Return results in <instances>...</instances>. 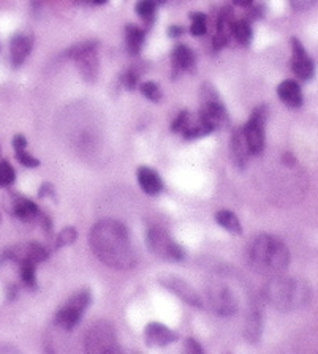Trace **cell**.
<instances>
[{"mask_svg":"<svg viewBox=\"0 0 318 354\" xmlns=\"http://www.w3.org/2000/svg\"><path fill=\"white\" fill-rule=\"evenodd\" d=\"M89 244L97 258L108 268L125 270L136 264L128 231L117 220L105 218L95 223L90 229Z\"/></svg>","mask_w":318,"mask_h":354,"instance_id":"cell-1","label":"cell"},{"mask_svg":"<svg viewBox=\"0 0 318 354\" xmlns=\"http://www.w3.org/2000/svg\"><path fill=\"white\" fill-rule=\"evenodd\" d=\"M250 268L266 277L282 275L290 263V251L285 242L273 234H260L247 251Z\"/></svg>","mask_w":318,"mask_h":354,"instance_id":"cell-2","label":"cell"},{"mask_svg":"<svg viewBox=\"0 0 318 354\" xmlns=\"http://www.w3.org/2000/svg\"><path fill=\"white\" fill-rule=\"evenodd\" d=\"M265 299L280 312H293L310 301V286L301 279L277 275L265 286Z\"/></svg>","mask_w":318,"mask_h":354,"instance_id":"cell-3","label":"cell"},{"mask_svg":"<svg viewBox=\"0 0 318 354\" xmlns=\"http://www.w3.org/2000/svg\"><path fill=\"white\" fill-rule=\"evenodd\" d=\"M198 121L206 125L211 133L228 124L227 108L222 103L217 92L211 84H204L201 90V111Z\"/></svg>","mask_w":318,"mask_h":354,"instance_id":"cell-4","label":"cell"},{"mask_svg":"<svg viewBox=\"0 0 318 354\" xmlns=\"http://www.w3.org/2000/svg\"><path fill=\"white\" fill-rule=\"evenodd\" d=\"M86 353L106 354L121 351L117 343V333L110 323L99 321L89 327L84 338Z\"/></svg>","mask_w":318,"mask_h":354,"instance_id":"cell-5","label":"cell"},{"mask_svg":"<svg viewBox=\"0 0 318 354\" xmlns=\"http://www.w3.org/2000/svg\"><path fill=\"white\" fill-rule=\"evenodd\" d=\"M97 46H99L97 42H83L75 45L66 53L70 59L75 60L76 68H78L81 76L89 83H94L100 71V59L99 53H97Z\"/></svg>","mask_w":318,"mask_h":354,"instance_id":"cell-6","label":"cell"},{"mask_svg":"<svg viewBox=\"0 0 318 354\" xmlns=\"http://www.w3.org/2000/svg\"><path fill=\"white\" fill-rule=\"evenodd\" d=\"M90 301H92V296L87 290L78 291L76 294L71 296L70 299L60 307L59 312L56 313L54 316L56 326L62 327L64 331L75 329L81 320V315H83L84 310L89 307Z\"/></svg>","mask_w":318,"mask_h":354,"instance_id":"cell-7","label":"cell"},{"mask_svg":"<svg viewBox=\"0 0 318 354\" xmlns=\"http://www.w3.org/2000/svg\"><path fill=\"white\" fill-rule=\"evenodd\" d=\"M146 238L149 250L158 258L167 261H182L186 256V251L181 245L174 242L171 236L160 227H152L147 231Z\"/></svg>","mask_w":318,"mask_h":354,"instance_id":"cell-8","label":"cell"},{"mask_svg":"<svg viewBox=\"0 0 318 354\" xmlns=\"http://www.w3.org/2000/svg\"><path fill=\"white\" fill-rule=\"evenodd\" d=\"M208 304L219 316H232L238 312V299L230 286L222 281H211L206 286Z\"/></svg>","mask_w":318,"mask_h":354,"instance_id":"cell-9","label":"cell"},{"mask_svg":"<svg viewBox=\"0 0 318 354\" xmlns=\"http://www.w3.org/2000/svg\"><path fill=\"white\" fill-rule=\"evenodd\" d=\"M266 117H268V108L258 106L255 108L252 116L247 121V124L244 125L243 133L247 146L250 149L252 155H260L265 149V125H266Z\"/></svg>","mask_w":318,"mask_h":354,"instance_id":"cell-10","label":"cell"},{"mask_svg":"<svg viewBox=\"0 0 318 354\" xmlns=\"http://www.w3.org/2000/svg\"><path fill=\"white\" fill-rule=\"evenodd\" d=\"M3 256L10 261H14V263L21 264L25 261H30V263H42L46 258H48V251L43 247V245L35 244V242H27V244H18L13 245L3 251Z\"/></svg>","mask_w":318,"mask_h":354,"instance_id":"cell-11","label":"cell"},{"mask_svg":"<svg viewBox=\"0 0 318 354\" xmlns=\"http://www.w3.org/2000/svg\"><path fill=\"white\" fill-rule=\"evenodd\" d=\"M162 286H165L168 291H171L173 294H176L179 299H182L186 304L197 307V309H201L203 307V299L199 294L195 291L187 281H184L179 277H163V279L158 280Z\"/></svg>","mask_w":318,"mask_h":354,"instance_id":"cell-12","label":"cell"},{"mask_svg":"<svg viewBox=\"0 0 318 354\" xmlns=\"http://www.w3.org/2000/svg\"><path fill=\"white\" fill-rule=\"evenodd\" d=\"M291 48H293V59H291V70L301 79H310L314 76V60L306 53L304 46L299 40L291 38Z\"/></svg>","mask_w":318,"mask_h":354,"instance_id":"cell-13","label":"cell"},{"mask_svg":"<svg viewBox=\"0 0 318 354\" xmlns=\"http://www.w3.org/2000/svg\"><path fill=\"white\" fill-rule=\"evenodd\" d=\"M145 340L149 346H167L178 340V333L162 323H149L145 329Z\"/></svg>","mask_w":318,"mask_h":354,"instance_id":"cell-14","label":"cell"},{"mask_svg":"<svg viewBox=\"0 0 318 354\" xmlns=\"http://www.w3.org/2000/svg\"><path fill=\"white\" fill-rule=\"evenodd\" d=\"M32 46L34 40L32 37H29V35H13L12 42H10V58H12V64L14 68H18V66H21L25 62V59L32 53Z\"/></svg>","mask_w":318,"mask_h":354,"instance_id":"cell-15","label":"cell"},{"mask_svg":"<svg viewBox=\"0 0 318 354\" xmlns=\"http://www.w3.org/2000/svg\"><path fill=\"white\" fill-rule=\"evenodd\" d=\"M136 177L141 190L146 194H149V197H157V194H160V192L163 190V182L157 171H154L152 168L141 166L138 168Z\"/></svg>","mask_w":318,"mask_h":354,"instance_id":"cell-16","label":"cell"},{"mask_svg":"<svg viewBox=\"0 0 318 354\" xmlns=\"http://www.w3.org/2000/svg\"><path fill=\"white\" fill-rule=\"evenodd\" d=\"M261 331H263V310H261V305L255 304L252 310H250L247 320H245L244 337L250 343H258L261 338Z\"/></svg>","mask_w":318,"mask_h":354,"instance_id":"cell-17","label":"cell"},{"mask_svg":"<svg viewBox=\"0 0 318 354\" xmlns=\"http://www.w3.org/2000/svg\"><path fill=\"white\" fill-rule=\"evenodd\" d=\"M277 95L282 100V103H285L290 108H299L302 105V92L299 84L295 79H285L284 83H280L277 87Z\"/></svg>","mask_w":318,"mask_h":354,"instance_id":"cell-18","label":"cell"},{"mask_svg":"<svg viewBox=\"0 0 318 354\" xmlns=\"http://www.w3.org/2000/svg\"><path fill=\"white\" fill-rule=\"evenodd\" d=\"M13 215L23 222H35V220L42 217V212L37 204L24 197H14L13 199Z\"/></svg>","mask_w":318,"mask_h":354,"instance_id":"cell-19","label":"cell"},{"mask_svg":"<svg viewBox=\"0 0 318 354\" xmlns=\"http://www.w3.org/2000/svg\"><path fill=\"white\" fill-rule=\"evenodd\" d=\"M171 62L174 73H182L193 68L195 54L187 45H178L171 53Z\"/></svg>","mask_w":318,"mask_h":354,"instance_id":"cell-20","label":"cell"},{"mask_svg":"<svg viewBox=\"0 0 318 354\" xmlns=\"http://www.w3.org/2000/svg\"><path fill=\"white\" fill-rule=\"evenodd\" d=\"M230 151H232V157L236 165L244 168L252 153H250V149L247 146V141H245L243 130H236L233 133L232 141H230Z\"/></svg>","mask_w":318,"mask_h":354,"instance_id":"cell-21","label":"cell"},{"mask_svg":"<svg viewBox=\"0 0 318 354\" xmlns=\"http://www.w3.org/2000/svg\"><path fill=\"white\" fill-rule=\"evenodd\" d=\"M145 38H146L145 30L141 27H138L135 24L125 25V43L128 51H130V54L133 55L140 54L143 45H145Z\"/></svg>","mask_w":318,"mask_h":354,"instance_id":"cell-22","label":"cell"},{"mask_svg":"<svg viewBox=\"0 0 318 354\" xmlns=\"http://www.w3.org/2000/svg\"><path fill=\"white\" fill-rule=\"evenodd\" d=\"M215 222H217L223 229H227L228 233H233V234L243 233L239 218L236 217V214H233L232 210H220V212L215 214Z\"/></svg>","mask_w":318,"mask_h":354,"instance_id":"cell-23","label":"cell"},{"mask_svg":"<svg viewBox=\"0 0 318 354\" xmlns=\"http://www.w3.org/2000/svg\"><path fill=\"white\" fill-rule=\"evenodd\" d=\"M232 34L236 38V42L243 46L250 45V42H252V38H254V30H252V27H250V24L247 21H244V19L233 23Z\"/></svg>","mask_w":318,"mask_h":354,"instance_id":"cell-24","label":"cell"},{"mask_svg":"<svg viewBox=\"0 0 318 354\" xmlns=\"http://www.w3.org/2000/svg\"><path fill=\"white\" fill-rule=\"evenodd\" d=\"M156 8H157L156 0H138L135 5L136 14L147 24H151L154 19H156Z\"/></svg>","mask_w":318,"mask_h":354,"instance_id":"cell-25","label":"cell"},{"mask_svg":"<svg viewBox=\"0 0 318 354\" xmlns=\"http://www.w3.org/2000/svg\"><path fill=\"white\" fill-rule=\"evenodd\" d=\"M192 25H191V34L193 37H203L208 32V18L204 13L193 12L191 13Z\"/></svg>","mask_w":318,"mask_h":354,"instance_id":"cell-26","label":"cell"},{"mask_svg":"<svg viewBox=\"0 0 318 354\" xmlns=\"http://www.w3.org/2000/svg\"><path fill=\"white\" fill-rule=\"evenodd\" d=\"M21 266V277L25 286L29 288H35L37 286V277H35V263H30V261H25V263L19 264Z\"/></svg>","mask_w":318,"mask_h":354,"instance_id":"cell-27","label":"cell"},{"mask_svg":"<svg viewBox=\"0 0 318 354\" xmlns=\"http://www.w3.org/2000/svg\"><path fill=\"white\" fill-rule=\"evenodd\" d=\"M140 90H141V94L151 101H160L162 97H163L160 86H158L157 83H154V81H147V83H143L141 87H140Z\"/></svg>","mask_w":318,"mask_h":354,"instance_id":"cell-28","label":"cell"},{"mask_svg":"<svg viewBox=\"0 0 318 354\" xmlns=\"http://www.w3.org/2000/svg\"><path fill=\"white\" fill-rule=\"evenodd\" d=\"M16 179L14 168L10 165V162H0V187H10Z\"/></svg>","mask_w":318,"mask_h":354,"instance_id":"cell-29","label":"cell"},{"mask_svg":"<svg viewBox=\"0 0 318 354\" xmlns=\"http://www.w3.org/2000/svg\"><path fill=\"white\" fill-rule=\"evenodd\" d=\"M76 229L71 228V227H66L64 228L60 233L58 234V238H56V249H62L65 245H71L76 240Z\"/></svg>","mask_w":318,"mask_h":354,"instance_id":"cell-30","label":"cell"},{"mask_svg":"<svg viewBox=\"0 0 318 354\" xmlns=\"http://www.w3.org/2000/svg\"><path fill=\"white\" fill-rule=\"evenodd\" d=\"M14 153H16L18 162L21 163V165H24L25 168H38L40 166L38 158H35V157L30 155V153L25 152V149H19V151H14Z\"/></svg>","mask_w":318,"mask_h":354,"instance_id":"cell-31","label":"cell"},{"mask_svg":"<svg viewBox=\"0 0 318 354\" xmlns=\"http://www.w3.org/2000/svg\"><path fill=\"white\" fill-rule=\"evenodd\" d=\"M188 125H191V116H188V111H182V112H179L176 121L173 122L171 130L174 133H182Z\"/></svg>","mask_w":318,"mask_h":354,"instance_id":"cell-32","label":"cell"},{"mask_svg":"<svg viewBox=\"0 0 318 354\" xmlns=\"http://www.w3.org/2000/svg\"><path fill=\"white\" fill-rule=\"evenodd\" d=\"M122 83H124L127 89L133 90L136 87V83H138V75L133 70H128L127 73L122 76Z\"/></svg>","mask_w":318,"mask_h":354,"instance_id":"cell-33","label":"cell"},{"mask_svg":"<svg viewBox=\"0 0 318 354\" xmlns=\"http://www.w3.org/2000/svg\"><path fill=\"white\" fill-rule=\"evenodd\" d=\"M315 2H317V0H290L291 7H293L295 10H297V12H301V10L310 8Z\"/></svg>","mask_w":318,"mask_h":354,"instance_id":"cell-34","label":"cell"},{"mask_svg":"<svg viewBox=\"0 0 318 354\" xmlns=\"http://www.w3.org/2000/svg\"><path fill=\"white\" fill-rule=\"evenodd\" d=\"M38 197L40 198H45V197H56V192H54V187L51 186V184H43L42 187H40V192H38Z\"/></svg>","mask_w":318,"mask_h":354,"instance_id":"cell-35","label":"cell"},{"mask_svg":"<svg viewBox=\"0 0 318 354\" xmlns=\"http://www.w3.org/2000/svg\"><path fill=\"white\" fill-rule=\"evenodd\" d=\"M13 147H14V151H19V149L27 147V140H25L24 135H16L13 138Z\"/></svg>","mask_w":318,"mask_h":354,"instance_id":"cell-36","label":"cell"},{"mask_svg":"<svg viewBox=\"0 0 318 354\" xmlns=\"http://www.w3.org/2000/svg\"><path fill=\"white\" fill-rule=\"evenodd\" d=\"M187 351L188 353H203V348L198 345L197 340H193V338H188V340H187Z\"/></svg>","mask_w":318,"mask_h":354,"instance_id":"cell-37","label":"cell"},{"mask_svg":"<svg viewBox=\"0 0 318 354\" xmlns=\"http://www.w3.org/2000/svg\"><path fill=\"white\" fill-rule=\"evenodd\" d=\"M182 34L184 27H181V25H170V29H168V35H170L171 38H179Z\"/></svg>","mask_w":318,"mask_h":354,"instance_id":"cell-38","label":"cell"},{"mask_svg":"<svg viewBox=\"0 0 318 354\" xmlns=\"http://www.w3.org/2000/svg\"><path fill=\"white\" fill-rule=\"evenodd\" d=\"M233 3L236 5V7H250V5L254 3V0H233Z\"/></svg>","mask_w":318,"mask_h":354,"instance_id":"cell-39","label":"cell"},{"mask_svg":"<svg viewBox=\"0 0 318 354\" xmlns=\"http://www.w3.org/2000/svg\"><path fill=\"white\" fill-rule=\"evenodd\" d=\"M92 2H94L95 5H103L108 2V0H92Z\"/></svg>","mask_w":318,"mask_h":354,"instance_id":"cell-40","label":"cell"},{"mask_svg":"<svg viewBox=\"0 0 318 354\" xmlns=\"http://www.w3.org/2000/svg\"><path fill=\"white\" fill-rule=\"evenodd\" d=\"M156 2H157V5H165L168 0H156Z\"/></svg>","mask_w":318,"mask_h":354,"instance_id":"cell-41","label":"cell"},{"mask_svg":"<svg viewBox=\"0 0 318 354\" xmlns=\"http://www.w3.org/2000/svg\"><path fill=\"white\" fill-rule=\"evenodd\" d=\"M0 220H2V215H0Z\"/></svg>","mask_w":318,"mask_h":354,"instance_id":"cell-42","label":"cell"}]
</instances>
